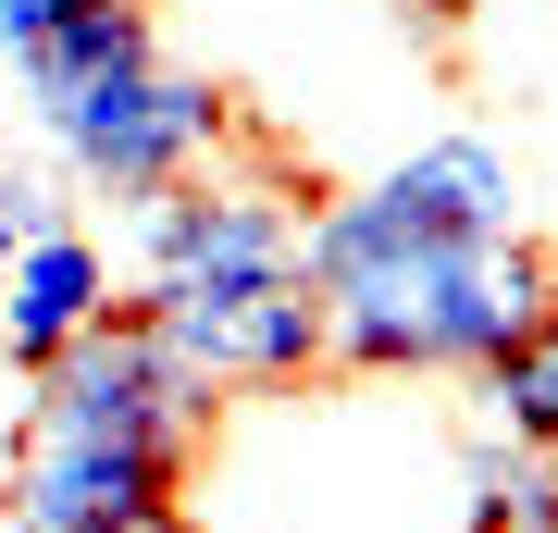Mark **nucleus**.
Here are the masks:
<instances>
[{
    "instance_id": "9d476101",
    "label": "nucleus",
    "mask_w": 558,
    "mask_h": 533,
    "mask_svg": "<svg viewBox=\"0 0 558 533\" xmlns=\"http://www.w3.org/2000/svg\"><path fill=\"white\" fill-rule=\"evenodd\" d=\"M472 385H484V410H497V435H509V447L558 459V311H546L521 348H497Z\"/></svg>"
},
{
    "instance_id": "9b49d317",
    "label": "nucleus",
    "mask_w": 558,
    "mask_h": 533,
    "mask_svg": "<svg viewBox=\"0 0 558 533\" xmlns=\"http://www.w3.org/2000/svg\"><path fill=\"white\" fill-rule=\"evenodd\" d=\"M62 223V198H50V174H13V161H0V261H13L25 237H50Z\"/></svg>"
},
{
    "instance_id": "f8f14e48",
    "label": "nucleus",
    "mask_w": 558,
    "mask_h": 533,
    "mask_svg": "<svg viewBox=\"0 0 558 533\" xmlns=\"http://www.w3.org/2000/svg\"><path fill=\"white\" fill-rule=\"evenodd\" d=\"M100 533H199V521H186L174 496H161V509H124V521H100Z\"/></svg>"
},
{
    "instance_id": "f257e3e1",
    "label": "nucleus",
    "mask_w": 558,
    "mask_h": 533,
    "mask_svg": "<svg viewBox=\"0 0 558 533\" xmlns=\"http://www.w3.org/2000/svg\"><path fill=\"white\" fill-rule=\"evenodd\" d=\"M323 286V373H484L558 311V249L509 237H360L299 249Z\"/></svg>"
},
{
    "instance_id": "4468645a",
    "label": "nucleus",
    "mask_w": 558,
    "mask_h": 533,
    "mask_svg": "<svg viewBox=\"0 0 558 533\" xmlns=\"http://www.w3.org/2000/svg\"><path fill=\"white\" fill-rule=\"evenodd\" d=\"M398 13H422V25L447 38V25H472V0H398Z\"/></svg>"
},
{
    "instance_id": "20e7f679",
    "label": "nucleus",
    "mask_w": 558,
    "mask_h": 533,
    "mask_svg": "<svg viewBox=\"0 0 558 533\" xmlns=\"http://www.w3.org/2000/svg\"><path fill=\"white\" fill-rule=\"evenodd\" d=\"M161 348L211 397H286L323 373V286L311 274H223V286H137Z\"/></svg>"
},
{
    "instance_id": "2eb2a0df",
    "label": "nucleus",
    "mask_w": 558,
    "mask_h": 533,
    "mask_svg": "<svg viewBox=\"0 0 558 533\" xmlns=\"http://www.w3.org/2000/svg\"><path fill=\"white\" fill-rule=\"evenodd\" d=\"M459 533H509V521H497V509H459Z\"/></svg>"
},
{
    "instance_id": "423d86ee",
    "label": "nucleus",
    "mask_w": 558,
    "mask_h": 533,
    "mask_svg": "<svg viewBox=\"0 0 558 533\" xmlns=\"http://www.w3.org/2000/svg\"><path fill=\"white\" fill-rule=\"evenodd\" d=\"M137 274L149 286H223V274H299V186L274 174H174L137 198Z\"/></svg>"
},
{
    "instance_id": "7ed1b4c3",
    "label": "nucleus",
    "mask_w": 558,
    "mask_h": 533,
    "mask_svg": "<svg viewBox=\"0 0 558 533\" xmlns=\"http://www.w3.org/2000/svg\"><path fill=\"white\" fill-rule=\"evenodd\" d=\"M25 385H38L25 422H62V435H174V447H211V410H223V397L161 348L149 298H112V311L87 323L75 348H50Z\"/></svg>"
},
{
    "instance_id": "39448f33",
    "label": "nucleus",
    "mask_w": 558,
    "mask_h": 533,
    "mask_svg": "<svg viewBox=\"0 0 558 533\" xmlns=\"http://www.w3.org/2000/svg\"><path fill=\"white\" fill-rule=\"evenodd\" d=\"M521 223V161L484 137V124H459V137H422L398 174L323 198L299 211V249H360V237H509Z\"/></svg>"
},
{
    "instance_id": "1a4fd4ad",
    "label": "nucleus",
    "mask_w": 558,
    "mask_h": 533,
    "mask_svg": "<svg viewBox=\"0 0 558 533\" xmlns=\"http://www.w3.org/2000/svg\"><path fill=\"white\" fill-rule=\"evenodd\" d=\"M137 62H161V38H149V0H50L38 13V38L13 50V75H25V99H75V87H112V75H137Z\"/></svg>"
},
{
    "instance_id": "dca6fc26",
    "label": "nucleus",
    "mask_w": 558,
    "mask_h": 533,
    "mask_svg": "<svg viewBox=\"0 0 558 533\" xmlns=\"http://www.w3.org/2000/svg\"><path fill=\"white\" fill-rule=\"evenodd\" d=\"M521 533H558V484H546V509H534V521H521Z\"/></svg>"
},
{
    "instance_id": "6e6552de",
    "label": "nucleus",
    "mask_w": 558,
    "mask_h": 533,
    "mask_svg": "<svg viewBox=\"0 0 558 533\" xmlns=\"http://www.w3.org/2000/svg\"><path fill=\"white\" fill-rule=\"evenodd\" d=\"M0 348H13V373H38L50 348H75L87 323L112 311V249L75 237V223H50V237H25L13 261H0Z\"/></svg>"
},
{
    "instance_id": "0eeeda50",
    "label": "nucleus",
    "mask_w": 558,
    "mask_h": 533,
    "mask_svg": "<svg viewBox=\"0 0 558 533\" xmlns=\"http://www.w3.org/2000/svg\"><path fill=\"white\" fill-rule=\"evenodd\" d=\"M186 472H199V447H174V435H62V422H25L0 509H13V533H100L124 509L186 496Z\"/></svg>"
},
{
    "instance_id": "ddd939ff",
    "label": "nucleus",
    "mask_w": 558,
    "mask_h": 533,
    "mask_svg": "<svg viewBox=\"0 0 558 533\" xmlns=\"http://www.w3.org/2000/svg\"><path fill=\"white\" fill-rule=\"evenodd\" d=\"M38 13H50V0H0V62H13L25 38H38Z\"/></svg>"
},
{
    "instance_id": "f03ea898",
    "label": "nucleus",
    "mask_w": 558,
    "mask_h": 533,
    "mask_svg": "<svg viewBox=\"0 0 558 533\" xmlns=\"http://www.w3.org/2000/svg\"><path fill=\"white\" fill-rule=\"evenodd\" d=\"M50 149L75 186L100 198H161L174 174H199V161H223V137H236V99H223L211 75H174V62H137V75L112 87H75L50 99Z\"/></svg>"
}]
</instances>
